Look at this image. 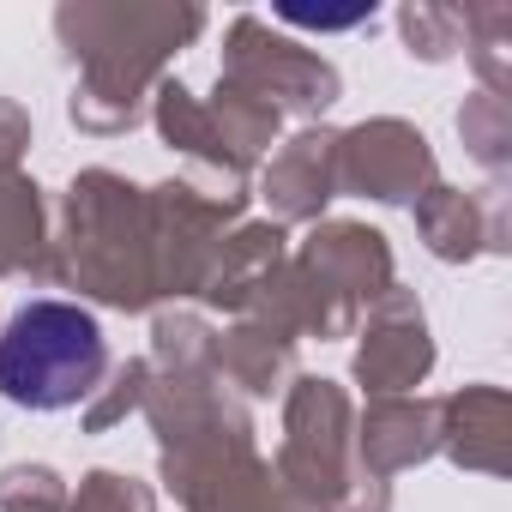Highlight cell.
<instances>
[{"instance_id": "1", "label": "cell", "mask_w": 512, "mask_h": 512, "mask_svg": "<svg viewBox=\"0 0 512 512\" xmlns=\"http://www.w3.org/2000/svg\"><path fill=\"white\" fill-rule=\"evenodd\" d=\"M109 368L97 314L73 302H31L0 332V392L19 410H67Z\"/></svg>"}]
</instances>
